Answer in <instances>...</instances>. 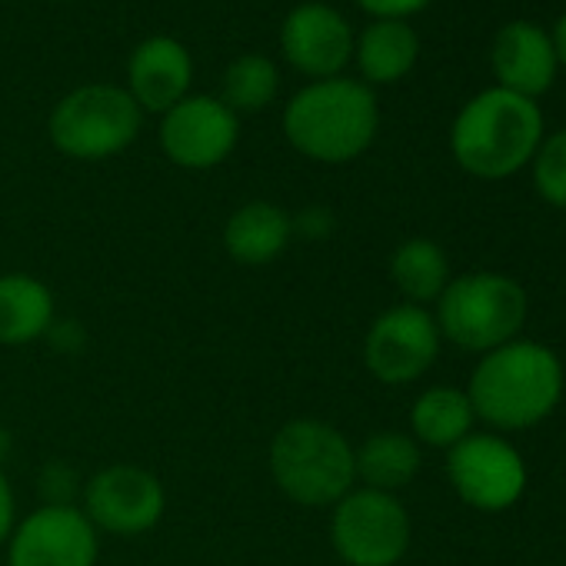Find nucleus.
Masks as SVG:
<instances>
[{
    "mask_svg": "<svg viewBox=\"0 0 566 566\" xmlns=\"http://www.w3.org/2000/svg\"><path fill=\"white\" fill-rule=\"evenodd\" d=\"M266 470L283 496L307 510H331L357 486L354 443L321 417L280 423L266 447Z\"/></svg>",
    "mask_w": 566,
    "mask_h": 566,
    "instance_id": "obj_4",
    "label": "nucleus"
},
{
    "mask_svg": "<svg viewBox=\"0 0 566 566\" xmlns=\"http://www.w3.org/2000/svg\"><path fill=\"white\" fill-rule=\"evenodd\" d=\"M18 493H14V483L4 470V460H0V549H4L14 523H18Z\"/></svg>",
    "mask_w": 566,
    "mask_h": 566,
    "instance_id": "obj_25",
    "label": "nucleus"
},
{
    "mask_svg": "<svg viewBox=\"0 0 566 566\" xmlns=\"http://www.w3.org/2000/svg\"><path fill=\"white\" fill-rule=\"evenodd\" d=\"M533 167V187L549 203L566 210V127L543 137L539 150L530 160Z\"/></svg>",
    "mask_w": 566,
    "mask_h": 566,
    "instance_id": "obj_23",
    "label": "nucleus"
},
{
    "mask_svg": "<svg viewBox=\"0 0 566 566\" xmlns=\"http://www.w3.org/2000/svg\"><path fill=\"white\" fill-rule=\"evenodd\" d=\"M380 130L377 94L354 77L311 81L283 107V137L314 164H350L370 150Z\"/></svg>",
    "mask_w": 566,
    "mask_h": 566,
    "instance_id": "obj_1",
    "label": "nucleus"
},
{
    "mask_svg": "<svg viewBox=\"0 0 566 566\" xmlns=\"http://www.w3.org/2000/svg\"><path fill=\"white\" fill-rule=\"evenodd\" d=\"M420 57V34L407 21H370L354 44V61L364 84H397Z\"/></svg>",
    "mask_w": 566,
    "mask_h": 566,
    "instance_id": "obj_19",
    "label": "nucleus"
},
{
    "mask_svg": "<svg viewBox=\"0 0 566 566\" xmlns=\"http://www.w3.org/2000/svg\"><path fill=\"white\" fill-rule=\"evenodd\" d=\"M354 28L350 21L321 0L297 4L280 28V51L297 74L311 81L344 77L347 64L354 61Z\"/></svg>",
    "mask_w": 566,
    "mask_h": 566,
    "instance_id": "obj_13",
    "label": "nucleus"
},
{
    "mask_svg": "<svg viewBox=\"0 0 566 566\" xmlns=\"http://www.w3.org/2000/svg\"><path fill=\"white\" fill-rule=\"evenodd\" d=\"M490 67L496 87L520 97H543L559 74L549 34L533 21H510L496 31L490 48Z\"/></svg>",
    "mask_w": 566,
    "mask_h": 566,
    "instance_id": "obj_14",
    "label": "nucleus"
},
{
    "mask_svg": "<svg viewBox=\"0 0 566 566\" xmlns=\"http://www.w3.org/2000/svg\"><path fill=\"white\" fill-rule=\"evenodd\" d=\"M144 127V111L117 84H84L57 101L48 120L51 144L84 164L124 154Z\"/></svg>",
    "mask_w": 566,
    "mask_h": 566,
    "instance_id": "obj_6",
    "label": "nucleus"
},
{
    "mask_svg": "<svg viewBox=\"0 0 566 566\" xmlns=\"http://www.w3.org/2000/svg\"><path fill=\"white\" fill-rule=\"evenodd\" d=\"M443 337L433 311L417 304H397L374 317L364 337V367L384 387L417 384L440 357Z\"/></svg>",
    "mask_w": 566,
    "mask_h": 566,
    "instance_id": "obj_9",
    "label": "nucleus"
},
{
    "mask_svg": "<svg viewBox=\"0 0 566 566\" xmlns=\"http://www.w3.org/2000/svg\"><path fill=\"white\" fill-rule=\"evenodd\" d=\"M190 84L193 57L177 38L157 34L134 48L127 61V94L144 114H167L190 97Z\"/></svg>",
    "mask_w": 566,
    "mask_h": 566,
    "instance_id": "obj_15",
    "label": "nucleus"
},
{
    "mask_svg": "<svg viewBox=\"0 0 566 566\" xmlns=\"http://www.w3.org/2000/svg\"><path fill=\"white\" fill-rule=\"evenodd\" d=\"M390 280L400 291L403 304L430 307L440 301L447 283L453 280L450 273V256L443 247L430 237H410L390 253Z\"/></svg>",
    "mask_w": 566,
    "mask_h": 566,
    "instance_id": "obj_20",
    "label": "nucleus"
},
{
    "mask_svg": "<svg viewBox=\"0 0 566 566\" xmlns=\"http://www.w3.org/2000/svg\"><path fill=\"white\" fill-rule=\"evenodd\" d=\"M334 227V213L327 207H307L301 213H294V233L297 237H307V240H321L327 237Z\"/></svg>",
    "mask_w": 566,
    "mask_h": 566,
    "instance_id": "obj_26",
    "label": "nucleus"
},
{
    "mask_svg": "<svg viewBox=\"0 0 566 566\" xmlns=\"http://www.w3.org/2000/svg\"><path fill=\"white\" fill-rule=\"evenodd\" d=\"M357 486L380 493H400L410 486L423 467V447L403 430H377L360 447H354Z\"/></svg>",
    "mask_w": 566,
    "mask_h": 566,
    "instance_id": "obj_18",
    "label": "nucleus"
},
{
    "mask_svg": "<svg viewBox=\"0 0 566 566\" xmlns=\"http://www.w3.org/2000/svg\"><path fill=\"white\" fill-rule=\"evenodd\" d=\"M543 137L539 104L493 84L460 107L450 127V150L470 177L506 180L530 167Z\"/></svg>",
    "mask_w": 566,
    "mask_h": 566,
    "instance_id": "obj_3",
    "label": "nucleus"
},
{
    "mask_svg": "<svg viewBox=\"0 0 566 566\" xmlns=\"http://www.w3.org/2000/svg\"><path fill=\"white\" fill-rule=\"evenodd\" d=\"M467 397L476 420L493 430L536 427L563 397V364L546 344L516 337L480 357Z\"/></svg>",
    "mask_w": 566,
    "mask_h": 566,
    "instance_id": "obj_2",
    "label": "nucleus"
},
{
    "mask_svg": "<svg viewBox=\"0 0 566 566\" xmlns=\"http://www.w3.org/2000/svg\"><path fill=\"white\" fill-rule=\"evenodd\" d=\"M413 539L400 496L354 486L331 506V546L344 566H397Z\"/></svg>",
    "mask_w": 566,
    "mask_h": 566,
    "instance_id": "obj_7",
    "label": "nucleus"
},
{
    "mask_svg": "<svg viewBox=\"0 0 566 566\" xmlns=\"http://www.w3.org/2000/svg\"><path fill=\"white\" fill-rule=\"evenodd\" d=\"M101 533L77 503H41L18 516L8 543V566H97Z\"/></svg>",
    "mask_w": 566,
    "mask_h": 566,
    "instance_id": "obj_10",
    "label": "nucleus"
},
{
    "mask_svg": "<svg viewBox=\"0 0 566 566\" xmlns=\"http://www.w3.org/2000/svg\"><path fill=\"white\" fill-rule=\"evenodd\" d=\"M294 213L270 200L240 203L223 223V250L237 266H266L294 243Z\"/></svg>",
    "mask_w": 566,
    "mask_h": 566,
    "instance_id": "obj_16",
    "label": "nucleus"
},
{
    "mask_svg": "<svg viewBox=\"0 0 566 566\" xmlns=\"http://www.w3.org/2000/svg\"><path fill=\"white\" fill-rule=\"evenodd\" d=\"M57 4H64V0H57Z\"/></svg>",
    "mask_w": 566,
    "mask_h": 566,
    "instance_id": "obj_29",
    "label": "nucleus"
},
{
    "mask_svg": "<svg viewBox=\"0 0 566 566\" xmlns=\"http://www.w3.org/2000/svg\"><path fill=\"white\" fill-rule=\"evenodd\" d=\"M530 314L523 283L496 270L453 276L433 304L437 331L447 344L467 354H490L520 337Z\"/></svg>",
    "mask_w": 566,
    "mask_h": 566,
    "instance_id": "obj_5",
    "label": "nucleus"
},
{
    "mask_svg": "<svg viewBox=\"0 0 566 566\" xmlns=\"http://www.w3.org/2000/svg\"><path fill=\"white\" fill-rule=\"evenodd\" d=\"M360 11H367L374 21H407L430 8L433 0H354Z\"/></svg>",
    "mask_w": 566,
    "mask_h": 566,
    "instance_id": "obj_24",
    "label": "nucleus"
},
{
    "mask_svg": "<svg viewBox=\"0 0 566 566\" xmlns=\"http://www.w3.org/2000/svg\"><path fill=\"white\" fill-rule=\"evenodd\" d=\"M57 324V301L44 280L8 270L0 273V347H31L51 337Z\"/></svg>",
    "mask_w": 566,
    "mask_h": 566,
    "instance_id": "obj_17",
    "label": "nucleus"
},
{
    "mask_svg": "<svg viewBox=\"0 0 566 566\" xmlns=\"http://www.w3.org/2000/svg\"><path fill=\"white\" fill-rule=\"evenodd\" d=\"M280 91V71L270 57L263 54H243L230 61L223 71V91L220 101L240 117V114H256L273 104Z\"/></svg>",
    "mask_w": 566,
    "mask_h": 566,
    "instance_id": "obj_22",
    "label": "nucleus"
},
{
    "mask_svg": "<svg viewBox=\"0 0 566 566\" xmlns=\"http://www.w3.org/2000/svg\"><path fill=\"white\" fill-rule=\"evenodd\" d=\"M549 41H553V54H556V64H559V71H566V11L556 18Z\"/></svg>",
    "mask_w": 566,
    "mask_h": 566,
    "instance_id": "obj_27",
    "label": "nucleus"
},
{
    "mask_svg": "<svg viewBox=\"0 0 566 566\" xmlns=\"http://www.w3.org/2000/svg\"><path fill=\"white\" fill-rule=\"evenodd\" d=\"M240 140V117L210 94H190L160 114V150L180 170L220 167Z\"/></svg>",
    "mask_w": 566,
    "mask_h": 566,
    "instance_id": "obj_12",
    "label": "nucleus"
},
{
    "mask_svg": "<svg viewBox=\"0 0 566 566\" xmlns=\"http://www.w3.org/2000/svg\"><path fill=\"white\" fill-rule=\"evenodd\" d=\"M77 506L94 523V530L117 539H134L150 530L167 513L164 480L137 463H111L91 473L81 486Z\"/></svg>",
    "mask_w": 566,
    "mask_h": 566,
    "instance_id": "obj_8",
    "label": "nucleus"
},
{
    "mask_svg": "<svg viewBox=\"0 0 566 566\" xmlns=\"http://www.w3.org/2000/svg\"><path fill=\"white\" fill-rule=\"evenodd\" d=\"M4 450H8V433L0 430V460H4Z\"/></svg>",
    "mask_w": 566,
    "mask_h": 566,
    "instance_id": "obj_28",
    "label": "nucleus"
},
{
    "mask_svg": "<svg viewBox=\"0 0 566 566\" xmlns=\"http://www.w3.org/2000/svg\"><path fill=\"white\" fill-rule=\"evenodd\" d=\"M447 476L457 496L483 513L510 510L526 490V463L500 433H470L447 450Z\"/></svg>",
    "mask_w": 566,
    "mask_h": 566,
    "instance_id": "obj_11",
    "label": "nucleus"
},
{
    "mask_svg": "<svg viewBox=\"0 0 566 566\" xmlns=\"http://www.w3.org/2000/svg\"><path fill=\"white\" fill-rule=\"evenodd\" d=\"M476 427L473 403L460 387H430L410 407V437L420 447L450 450Z\"/></svg>",
    "mask_w": 566,
    "mask_h": 566,
    "instance_id": "obj_21",
    "label": "nucleus"
}]
</instances>
